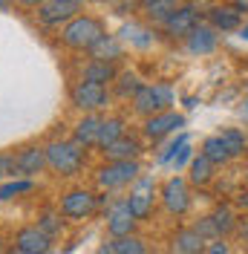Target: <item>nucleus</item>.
Here are the masks:
<instances>
[{
  "label": "nucleus",
  "mask_w": 248,
  "mask_h": 254,
  "mask_svg": "<svg viewBox=\"0 0 248 254\" xmlns=\"http://www.w3.org/2000/svg\"><path fill=\"white\" fill-rule=\"evenodd\" d=\"M208 23L219 32V35H228V32H240L243 29V12L234 6L231 0H219L214 6H208Z\"/></svg>",
  "instance_id": "9b49d317"
},
{
  "label": "nucleus",
  "mask_w": 248,
  "mask_h": 254,
  "mask_svg": "<svg viewBox=\"0 0 248 254\" xmlns=\"http://www.w3.org/2000/svg\"><path fill=\"white\" fill-rule=\"evenodd\" d=\"M153 254H159V252H153Z\"/></svg>",
  "instance_id": "09e8293b"
},
{
  "label": "nucleus",
  "mask_w": 248,
  "mask_h": 254,
  "mask_svg": "<svg viewBox=\"0 0 248 254\" xmlns=\"http://www.w3.org/2000/svg\"><path fill=\"white\" fill-rule=\"evenodd\" d=\"M193 228H196V231H199V234H202L205 240H208V243H211V240H217V237H222V234H219V228H217V222H214V217H211V214H208V217H202V220L196 222Z\"/></svg>",
  "instance_id": "72a5a7b5"
},
{
  "label": "nucleus",
  "mask_w": 248,
  "mask_h": 254,
  "mask_svg": "<svg viewBox=\"0 0 248 254\" xmlns=\"http://www.w3.org/2000/svg\"><path fill=\"white\" fill-rule=\"evenodd\" d=\"M47 150V168L55 176H75L84 168V147L75 144L72 139L63 142V139H52L44 144Z\"/></svg>",
  "instance_id": "f03ea898"
},
{
  "label": "nucleus",
  "mask_w": 248,
  "mask_h": 254,
  "mask_svg": "<svg viewBox=\"0 0 248 254\" xmlns=\"http://www.w3.org/2000/svg\"><path fill=\"white\" fill-rule=\"evenodd\" d=\"M205 254H228V243H225L222 237L211 240V243L205 246Z\"/></svg>",
  "instance_id": "c9c22d12"
},
{
  "label": "nucleus",
  "mask_w": 248,
  "mask_h": 254,
  "mask_svg": "<svg viewBox=\"0 0 248 254\" xmlns=\"http://www.w3.org/2000/svg\"><path fill=\"white\" fill-rule=\"evenodd\" d=\"M104 153V162H122V159H139L141 144L133 139V136H122L119 142H113L110 147L101 150Z\"/></svg>",
  "instance_id": "4be33fe9"
},
{
  "label": "nucleus",
  "mask_w": 248,
  "mask_h": 254,
  "mask_svg": "<svg viewBox=\"0 0 248 254\" xmlns=\"http://www.w3.org/2000/svg\"><path fill=\"white\" fill-rule=\"evenodd\" d=\"M15 252L17 254H47V252H52V237L41 225H23L15 234Z\"/></svg>",
  "instance_id": "ddd939ff"
},
{
  "label": "nucleus",
  "mask_w": 248,
  "mask_h": 254,
  "mask_svg": "<svg viewBox=\"0 0 248 254\" xmlns=\"http://www.w3.org/2000/svg\"><path fill=\"white\" fill-rule=\"evenodd\" d=\"M87 3H101V0H87Z\"/></svg>",
  "instance_id": "c03bdc74"
},
{
  "label": "nucleus",
  "mask_w": 248,
  "mask_h": 254,
  "mask_svg": "<svg viewBox=\"0 0 248 254\" xmlns=\"http://www.w3.org/2000/svg\"><path fill=\"white\" fill-rule=\"evenodd\" d=\"M205 246H208V240L196 228H179L171 237L173 254H205Z\"/></svg>",
  "instance_id": "a211bd4d"
},
{
  "label": "nucleus",
  "mask_w": 248,
  "mask_h": 254,
  "mask_svg": "<svg viewBox=\"0 0 248 254\" xmlns=\"http://www.w3.org/2000/svg\"><path fill=\"white\" fill-rule=\"evenodd\" d=\"M231 3L237 6V9H240V12H243V15L248 12V0H231Z\"/></svg>",
  "instance_id": "ea45409f"
},
{
  "label": "nucleus",
  "mask_w": 248,
  "mask_h": 254,
  "mask_svg": "<svg viewBox=\"0 0 248 254\" xmlns=\"http://www.w3.org/2000/svg\"><path fill=\"white\" fill-rule=\"evenodd\" d=\"M110 252L113 254H147V243L136 234L127 237H113L110 240Z\"/></svg>",
  "instance_id": "bb28decb"
},
{
  "label": "nucleus",
  "mask_w": 248,
  "mask_h": 254,
  "mask_svg": "<svg viewBox=\"0 0 248 254\" xmlns=\"http://www.w3.org/2000/svg\"><path fill=\"white\" fill-rule=\"evenodd\" d=\"M95 208H98V196L87 188L66 190L61 196V202H58V211L63 214V220H72V222H81V220H87V217H93Z\"/></svg>",
  "instance_id": "6e6552de"
},
{
  "label": "nucleus",
  "mask_w": 248,
  "mask_h": 254,
  "mask_svg": "<svg viewBox=\"0 0 248 254\" xmlns=\"http://www.w3.org/2000/svg\"><path fill=\"white\" fill-rule=\"evenodd\" d=\"M173 101H176V93H173L171 84H165V81H159V84H144L139 93L130 98L133 113L141 116V119H147V116H153V113H159V110H171Z\"/></svg>",
  "instance_id": "7ed1b4c3"
},
{
  "label": "nucleus",
  "mask_w": 248,
  "mask_h": 254,
  "mask_svg": "<svg viewBox=\"0 0 248 254\" xmlns=\"http://www.w3.org/2000/svg\"><path fill=\"white\" fill-rule=\"evenodd\" d=\"M219 136H222V142H225V147H228V156L231 159L246 156L248 139H246L243 130H237V127H225V130H219Z\"/></svg>",
  "instance_id": "a878e982"
},
{
  "label": "nucleus",
  "mask_w": 248,
  "mask_h": 254,
  "mask_svg": "<svg viewBox=\"0 0 248 254\" xmlns=\"http://www.w3.org/2000/svg\"><path fill=\"white\" fill-rule=\"evenodd\" d=\"M122 136H127V127H124L122 116H107V119H101V133H98V147H101V150L110 147L113 142H119Z\"/></svg>",
  "instance_id": "b1692460"
},
{
  "label": "nucleus",
  "mask_w": 248,
  "mask_h": 254,
  "mask_svg": "<svg viewBox=\"0 0 248 254\" xmlns=\"http://www.w3.org/2000/svg\"><path fill=\"white\" fill-rule=\"evenodd\" d=\"M136 225L139 220L133 217V211L127 208L124 199L113 202L107 211V234L110 237H127V234H136Z\"/></svg>",
  "instance_id": "2eb2a0df"
},
{
  "label": "nucleus",
  "mask_w": 248,
  "mask_h": 254,
  "mask_svg": "<svg viewBox=\"0 0 248 254\" xmlns=\"http://www.w3.org/2000/svg\"><path fill=\"white\" fill-rule=\"evenodd\" d=\"M47 254H55V252H47Z\"/></svg>",
  "instance_id": "de8ad7c7"
},
{
  "label": "nucleus",
  "mask_w": 248,
  "mask_h": 254,
  "mask_svg": "<svg viewBox=\"0 0 248 254\" xmlns=\"http://www.w3.org/2000/svg\"><path fill=\"white\" fill-rule=\"evenodd\" d=\"M237 205L248 208V190H237Z\"/></svg>",
  "instance_id": "58836bf2"
},
{
  "label": "nucleus",
  "mask_w": 248,
  "mask_h": 254,
  "mask_svg": "<svg viewBox=\"0 0 248 254\" xmlns=\"http://www.w3.org/2000/svg\"><path fill=\"white\" fill-rule=\"evenodd\" d=\"M17 0H0V9H9V6H15Z\"/></svg>",
  "instance_id": "79ce46f5"
},
{
  "label": "nucleus",
  "mask_w": 248,
  "mask_h": 254,
  "mask_svg": "<svg viewBox=\"0 0 248 254\" xmlns=\"http://www.w3.org/2000/svg\"><path fill=\"white\" fill-rule=\"evenodd\" d=\"M124 202H127V208L133 211V217H136L139 222L147 220V217L153 214V205H156V179L139 176V179L133 182L130 193L124 196Z\"/></svg>",
  "instance_id": "1a4fd4ad"
},
{
  "label": "nucleus",
  "mask_w": 248,
  "mask_h": 254,
  "mask_svg": "<svg viewBox=\"0 0 248 254\" xmlns=\"http://www.w3.org/2000/svg\"><path fill=\"white\" fill-rule=\"evenodd\" d=\"M159 199H162V208H165L171 217H185L187 211H190V202H193V196H190V182L179 174L171 176V179H165V182H162V190H159Z\"/></svg>",
  "instance_id": "423d86ee"
},
{
  "label": "nucleus",
  "mask_w": 248,
  "mask_h": 254,
  "mask_svg": "<svg viewBox=\"0 0 248 254\" xmlns=\"http://www.w3.org/2000/svg\"><path fill=\"white\" fill-rule=\"evenodd\" d=\"M185 144H187V133H179L176 139H171V142L162 147V153H159V162H162V165L173 162V156H176V153H179V150H182Z\"/></svg>",
  "instance_id": "473e14b6"
},
{
  "label": "nucleus",
  "mask_w": 248,
  "mask_h": 254,
  "mask_svg": "<svg viewBox=\"0 0 248 254\" xmlns=\"http://www.w3.org/2000/svg\"><path fill=\"white\" fill-rule=\"evenodd\" d=\"M179 6H182L179 0H156L150 6H144V20H147L150 26H165L168 17H171Z\"/></svg>",
  "instance_id": "5701e85b"
},
{
  "label": "nucleus",
  "mask_w": 248,
  "mask_h": 254,
  "mask_svg": "<svg viewBox=\"0 0 248 254\" xmlns=\"http://www.w3.org/2000/svg\"><path fill=\"white\" fill-rule=\"evenodd\" d=\"M17 6H23V9H41L44 0H17Z\"/></svg>",
  "instance_id": "4c0bfd02"
},
{
  "label": "nucleus",
  "mask_w": 248,
  "mask_h": 254,
  "mask_svg": "<svg viewBox=\"0 0 248 254\" xmlns=\"http://www.w3.org/2000/svg\"><path fill=\"white\" fill-rule=\"evenodd\" d=\"M113 84H116V95H119V98H133V95L144 87V84H141V78L133 72V69H124V72H119V78L113 81Z\"/></svg>",
  "instance_id": "cd10ccee"
},
{
  "label": "nucleus",
  "mask_w": 248,
  "mask_h": 254,
  "mask_svg": "<svg viewBox=\"0 0 248 254\" xmlns=\"http://www.w3.org/2000/svg\"><path fill=\"white\" fill-rule=\"evenodd\" d=\"M110 6H116V12H130V9H133V6H136V3H139V0H107Z\"/></svg>",
  "instance_id": "e433bc0d"
},
{
  "label": "nucleus",
  "mask_w": 248,
  "mask_h": 254,
  "mask_svg": "<svg viewBox=\"0 0 248 254\" xmlns=\"http://www.w3.org/2000/svg\"><path fill=\"white\" fill-rule=\"evenodd\" d=\"M98 133H101V116L98 113H84L78 119V125L72 127V142L87 147H98Z\"/></svg>",
  "instance_id": "f3484780"
},
{
  "label": "nucleus",
  "mask_w": 248,
  "mask_h": 254,
  "mask_svg": "<svg viewBox=\"0 0 248 254\" xmlns=\"http://www.w3.org/2000/svg\"><path fill=\"white\" fill-rule=\"evenodd\" d=\"M214 176H217V165L205 156V153H199V156L190 159V165H187V182H190V185L205 188V185L214 182Z\"/></svg>",
  "instance_id": "6ab92c4d"
},
{
  "label": "nucleus",
  "mask_w": 248,
  "mask_h": 254,
  "mask_svg": "<svg viewBox=\"0 0 248 254\" xmlns=\"http://www.w3.org/2000/svg\"><path fill=\"white\" fill-rule=\"evenodd\" d=\"M139 176H141L139 159H122V162H104L95 171V182H98V188H104V190H116V188L133 185Z\"/></svg>",
  "instance_id": "20e7f679"
},
{
  "label": "nucleus",
  "mask_w": 248,
  "mask_h": 254,
  "mask_svg": "<svg viewBox=\"0 0 248 254\" xmlns=\"http://www.w3.org/2000/svg\"><path fill=\"white\" fill-rule=\"evenodd\" d=\"M219 47V32L211 26V23H199L196 29L185 38V49L190 55H214Z\"/></svg>",
  "instance_id": "dca6fc26"
},
{
  "label": "nucleus",
  "mask_w": 248,
  "mask_h": 254,
  "mask_svg": "<svg viewBox=\"0 0 248 254\" xmlns=\"http://www.w3.org/2000/svg\"><path fill=\"white\" fill-rule=\"evenodd\" d=\"M240 38H243V41H248V20L243 23V29H240Z\"/></svg>",
  "instance_id": "a19ab883"
},
{
  "label": "nucleus",
  "mask_w": 248,
  "mask_h": 254,
  "mask_svg": "<svg viewBox=\"0 0 248 254\" xmlns=\"http://www.w3.org/2000/svg\"><path fill=\"white\" fill-rule=\"evenodd\" d=\"M0 176H6V174H3V171H0Z\"/></svg>",
  "instance_id": "49530a36"
},
{
  "label": "nucleus",
  "mask_w": 248,
  "mask_h": 254,
  "mask_svg": "<svg viewBox=\"0 0 248 254\" xmlns=\"http://www.w3.org/2000/svg\"><path fill=\"white\" fill-rule=\"evenodd\" d=\"M150 3H156V0H139V6H150Z\"/></svg>",
  "instance_id": "37998d69"
},
{
  "label": "nucleus",
  "mask_w": 248,
  "mask_h": 254,
  "mask_svg": "<svg viewBox=\"0 0 248 254\" xmlns=\"http://www.w3.org/2000/svg\"><path fill=\"white\" fill-rule=\"evenodd\" d=\"M81 78L87 81H95V84H113V81L119 78V69H116V64L110 61H98V58H90V61L81 66Z\"/></svg>",
  "instance_id": "aec40b11"
},
{
  "label": "nucleus",
  "mask_w": 248,
  "mask_h": 254,
  "mask_svg": "<svg viewBox=\"0 0 248 254\" xmlns=\"http://www.w3.org/2000/svg\"><path fill=\"white\" fill-rule=\"evenodd\" d=\"M69 104L81 113H98L110 104V93L104 84H95V81L78 78L69 87Z\"/></svg>",
  "instance_id": "39448f33"
},
{
  "label": "nucleus",
  "mask_w": 248,
  "mask_h": 254,
  "mask_svg": "<svg viewBox=\"0 0 248 254\" xmlns=\"http://www.w3.org/2000/svg\"><path fill=\"white\" fill-rule=\"evenodd\" d=\"M211 217H214V222H217V228H219V234H222V237H225V234H231L234 228H237V217H234V211L228 205L217 208Z\"/></svg>",
  "instance_id": "7c9ffc66"
},
{
  "label": "nucleus",
  "mask_w": 248,
  "mask_h": 254,
  "mask_svg": "<svg viewBox=\"0 0 248 254\" xmlns=\"http://www.w3.org/2000/svg\"><path fill=\"white\" fill-rule=\"evenodd\" d=\"M190 159H193V147H190V144H185V147L173 156V162H171L173 171H176V174H179V171H185L187 165H190Z\"/></svg>",
  "instance_id": "f704fd0d"
},
{
  "label": "nucleus",
  "mask_w": 248,
  "mask_h": 254,
  "mask_svg": "<svg viewBox=\"0 0 248 254\" xmlns=\"http://www.w3.org/2000/svg\"><path fill=\"white\" fill-rule=\"evenodd\" d=\"M196 26H199V9H196V6H190V3H182V6L168 17V23L162 26V32H165L168 38H173V41H176V38H179V41H185Z\"/></svg>",
  "instance_id": "f8f14e48"
},
{
  "label": "nucleus",
  "mask_w": 248,
  "mask_h": 254,
  "mask_svg": "<svg viewBox=\"0 0 248 254\" xmlns=\"http://www.w3.org/2000/svg\"><path fill=\"white\" fill-rule=\"evenodd\" d=\"M15 165H17V176L35 179L47 168V150H44V144H23V147H17Z\"/></svg>",
  "instance_id": "4468645a"
},
{
  "label": "nucleus",
  "mask_w": 248,
  "mask_h": 254,
  "mask_svg": "<svg viewBox=\"0 0 248 254\" xmlns=\"http://www.w3.org/2000/svg\"><path fill=\"white\" fill-rule=\"evenodd\" d=\"M61 35H58V41H61L63 49H69V52H90V49L107 35V26L98 20L95 15H81L72 17L69 23H63Z\"/></svg>",
  "instance_id": "f257e3e1"
},
{
  "label": "nucleus",
  "mask_w": 248,
  "mask_h": 254,
  "mask_svg": "<svg viewBox=\"0 0 248 254\" xmlns=\"http://www.w3.org/2000/svg\"><path fill=\"white\" fill-rule=\"evenodd\" d=\"M90 58H98V61H110V64H119L124 58V44L119 35H104L93 49H90Z\"/></svg>",
  "instance_id": "412c9836"
},
{
  "label": "nucleus",
  "mask_w": 248,
  "mask_h": 254,
  "mask_svg": "<svg viewBox=\"0 0 248 254\" xmlns=\"http://www.w3.org/2000/svg\"><path fill=\"white\" fill-rule=\"evenodd\" d=\"M246 179H248V165H246Z\"/></svg>",
  "instance_id": "a18cd8bd"
},
{
  "label": "nucleus",
  "mask_w": 248,
  "mask_h": 254,
  "mask_svg": "<svg viewBox=\"0 0 248 254\" xmlns=\"http://www.w3.org/2000/svg\"><path fill=\"white\" fill-rule=\"evenodd\" d=\"M122 38L124 41H130L133 47H139V49L153 47V32L144 29V26H139V23H124L122 26Z\"/></svg>",
  "instance_id": "c85d7f7f"
},
{
  "label": "nucleus",
  "mask_w": 248,
  "mask_h": 254,
  "mask_svg": "<svg viewBox=\"0 0 248 254\" xmlns=\"http://www.w3.org/2000/svg\"><path fill=\"white\" fill-rule=\"evenodd\" d=\"M179 127H185V116H182V113L159 110V113H153V116H147V119H144L141 133H144V139H150V142H162L165 136L176 133Z\"/></svg>",
  "instance_id": "9d476101"
},
{
  "label": "nucleus",
  "mask_w": 248,
  "mask_h": 254,
  "mask_svg": "<svg viewBox=\"0 0 248 254\" xmlns=\"http://www.w3.org/2000/svg\"><path fill=\"white\" fill-rule=\"evenodd\" d=\"M84 3L87 0H44V6L38 9V23L47 29H61L84 12Z\"/></svg>",
  "instance_id": "0eeeda50"
},
{
  "label": "nucleus",
  "mask_w": 248,
  "mask_h": 254,
  "mask_svg": "<svg viewBox=\"0 0 248 254\" xmlns=\"http://www.w3.org/2000/svg\"><path fill=\"white\" fill-rule=\"evenodd\" d=\"M35 188V182H32L29 176H20V179H12V182H3L0 185V202H9V199H15L20 193H29Z\"/></svg>",
  "instance_id": "c756f323"
},
{
  "label": "nucleus",
  "mask_w": 248,
  "mask_h": 254,
  "mask_svg": "<svg viewBox=\"0 0 248 254\" xmlns=\"http://www.w3.org/2000/svg\"><path fill=\"white\" fill-rule=\"evenodd\" d=\"M61 217H63L61 211H58V214H52V211H47V214H41V217H38V225H41V228L47 231L49 237L55 240V237H58V234L63 231V220H61Z\"/></svg>",
  "instance_id": "2f4dec72"
},
{
  "label": "nucleus",
  "mask_w": 248,
  "mask_h": 254,
  "mask_svg": "<svg viewBox=\"0 0 248 254\" xmlns=\"http://www.w3.org/2000/svg\"><path fill=\"white\" fill-rule=\"evenodd\" d=\"M199 153H205V156L211 159L217 168H222V165H228V162H231V156H228V147H225V142H222V136H219V133L208 136V139L202 142Z\"/></svg>",
  "instance_id": "393cba45"
}]
</instances>
